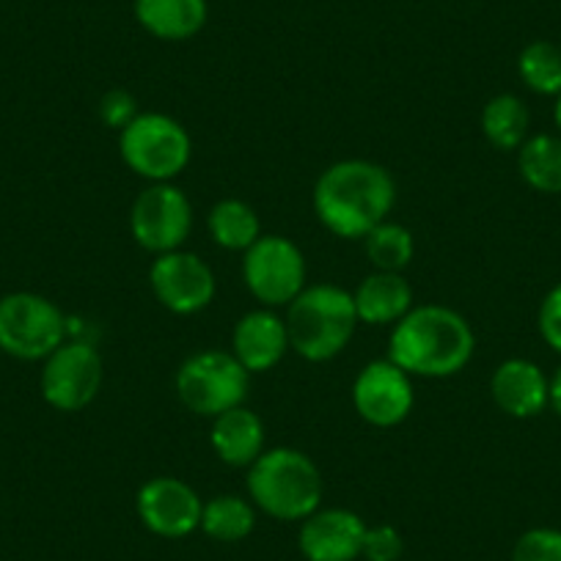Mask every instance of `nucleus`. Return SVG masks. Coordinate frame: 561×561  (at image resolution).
Returning a JSON list of instances; mask_svg holds the SVG:
<instances>
[{
	"instance_id": "obj_18",
	"label": "nucleus",
	"mask_w": 561,
	"mask_h": 561,
	"mask_svg": "<svg viewBox=\"0 0 561 561\" xmlns=\"http://www.w3.org/2000/svg\"><path fill=\"white\" fill-rule=\"evenodd\" d=\"M358 322L366 325H397L413 309V287L402 273H375L366 275L353 293Z\"/></svg>"
},
{
	"instance_id": "obj_2",
	"label": "nucleus",
	"mask_w": 561,
	"mask_h": 561,
	"mask_svg": "<svg viewBox=\"0 0 561 561\" xmlns=\"http://www.w3.org/2000/svg\"><path fill=\"white\" fill-rule=\"evenodd\" d=\"M477 336L460 311L444 304L413 306L393 325L388 358L410 377L444 380L471 364Z\"/></svg>"
},
{
	"instance_id": "obj_25",
	"label": "nucleus",
	"mask_w": 561,
	"mask_h": 561,
	"mask_svg": "<svg viewBox=\"0 0 561 561\" xmlns=\"http://www.w3.org/2000/svg\"><path fill=\"white\" fill-rule=\"evenodd\" d=\"M517 75L539 96L561 94V47L553 42H531L517 58Z\"/></svg>"
},
{
	"instance_id": "obj_24",
	"label": "nucleus",
	"mask_w": 561,
	"mask_h": 561,
	"mask_svg": "<svg viewBox=\"0 0 561 561\" xmlns=\"http://www.w3.org/2000/svg\"><path fill=\"white\" fill-rule=\"evenodd\" d=\"M364 251L369 262L375 264V270L404 273L415 253L413 231L402 224H393V220H382L364 237Z\"/></svg>"
},
{
	"instance_id": "obj_17",
	"label": "nucleus",
	"mask_w": 561,
	"mask_h": 561,
	"mask_svg": "<svg viewBox=\"0 0 561 561\" xmlns=\"http://www.w3.org/2000/svg\"><path fill=\"white\" fill-rule=\"evenodd\" d=\"M209 446L220 462L231 468H251L264 451V424L245 404L215 415Z\"/></svg>"
},
{
	"instance_id": "obj_5",
	"label": "nucleus",
	"mask_w": 561,
	"mask_h": 561,
	"mask_svg": "<svg viewBox=\"0 0 561 561\" xmlns=\"http://www.w3.org/2000/svg\"><path fill=\"white\" fill-rule=\"evenodd\" d=\"M124 165L147 182H174L193 158V138L169 113H138L118 133Z\"/></svg>"
},
{
	"instance_id": "obj_8",
	"label": "nucleus",
	"mask_w": 561,
	"mask_h": 561,
	"mask_svg": "<svg viewBox=\"0 0 561 561\" xmlns=\"http://www.w3.org/2000/svg\"><path fill=\"white\" fill-rule=\"evenodd\" d=\"M242 280L264 309L289 306L306 289V256L289 237L262 234L242 256Z\"/></svg>"
},
{
	"instance_id": "obj_4",
	"label": "nucleus",
	"mask_w": 561,
	"mask_h": 561,
	"mask_svg": "<svg viewBox=\"0 0 561 561\" xmlns=\"http://www.w3.org/2000/svg\"><path fill=\"white\" fill-rule=\"evenodd\" d=\"M289 347L311 364L344 353L358 328L353 293L336 284H311L287 306Z\"/></svg>"
},
{
	"instance_id": "obj_9",
	"label": "nucleus",
	"mask_w": 561,
	"mask_h": 561,
	"mask_svg": "<svg viewBox=\"0 0 561 561\" xmlns=\"http://www.w3.org/2000/svg\"><path fill=\"white\" fill-rule=\"evenodd\" d=\"M105 382V364L94 344L67 339L58 350H53L42 366L39 388L42 397L58 413H78L89 408L102 391Z\"/></svg>"
},
{
	"instance_id": "obj_15",
	"label": "nucleus",
	"mask_w": 561,
	"mask_h": 561,
	"mask_svg": "<svg viewBox=\"0 0 561 561\" xmlns=\"http://www.w3.org/2000/svg\"><path fill=\"white\" fill-rule=\"evenodd\" d=\"M289 350L293 347H289L287 322L275 314V309L264 306L242 314L231 333V353L251 375L275 369Z\"/></svg>"
},
{
	"instance_id": "obj_7",
	"label": "nucleus",
	"mask_w": 561,
	"mask_h": 561,
	"mask_svg": "<svg viewBox=\"0 0 561 561\" xmlns=\"http://www.w3.org/2000/svg\"><path fill=\"white\" fill-rule=\"evenodd\" d=\"M69 336L67 317L36 293L0 298V350L20 360H45Z\"/></svg>"
},
{
	"instance_id": "obj_3",
	"label": "nucleus",
	"mask_w": 561,
	"mask_h": 561,
	"mask_svg": "<svg viewBox=\"0 0 561 561\" xmlns=\"http://www.w3.org/2000/svg\"><path fill=\"white\" fill-rule=\"evenodd\" d=\"M248 495L253 506L275 520L304 523L325 499V479L306 451L293 446L264 449L248 468Z\"/></svg>"
},
{
	"instance_id": "obj_12",
	"label": "nucleus",
	"mask_w": 561,
	"mask_h": 561,
	"mask_svg": "<svg viewBox=\"0 0 561 561\" xmlns=\"http://www.w3.org/2000/svg\"><path fill=\"white\" fill-rule=\"evenodd\" d=\"M413 377L391 358L366 364L353 382V408L371 427H397L413 413Z\"/></svg>"
},
{
	"instance_id": "obj_29",
	"label": "nucleus",
	"mask_w": 561,
	"mask_h": 561,
	"mask_svg": "<svg viewBox=\"0 0 561 561\" xmlns=\"http://www.w3.org/2000/svg\"><path fill=\"white\" fill-rule=\"evenodd\" d=\"M135 116H138V102H135V96L129 94V91L111 89L100 100V118L107 127L118 129V133H122Z\"/></svg>"
},
{
	"instance_id": "obj_20",
	"label": "nucleus",
	"mask_w": 561,
	"mask_h": 561,
	"mask_svg": "<svg viewBox=\"0 0 561 561\" xmlns=\"http://www.w3.org/2000/svg\"><path fill=\"white\" fill-rule=\"evenodd\" d=\"M517 171L531 191L561 196V135H528L517 149Z\"/></svg>"
},
{
	"instance_id": "obj_6",
	"label": "nucleus",
	"mask_w": 561,
	"mask_h": 561,
	"mask_svg": "<svg viewBox=\"0 0 561 561\" xmlns=\"http://www.w3.org/2000/svg\"><path fill=\"white\" fill-rule=\"evenodd\" d=\"M176 393L191 413L215 419L226 410L245 404L251 371L224 350H202L176 369Z\"/></svg>"
},
{
	"instance_id": "obj_13",
	"label": "nucleus",
	"mask_w": 561,
	"mask_h": 561,
	"mask_svg": "<svg viewBox=\"0 0 561 561\" xmlns=\"http://www.w3.org/2000/svg\"><path fill=\"white\" fill-rule=\"evenodd\" d=\"M140 523L165 539H182L202 528L204 501L196 490L176 477H154L140 484L135 495Z\"/></svg>"
},
{
	"instance_id": "obj_19",
	"label": "nucleus",
	"mask_w": 561,
	"mask_h": 561,
	"mask_svg": "<svg viewBox=\"0 0 561 561\" xmlns=\"http://www.w3.org/2000/svg\"><path fill=\"white\" fill-rule=\"evenodd\" d=\"M207 0H135L140 28L163 42L193 39L207 23Z\"/></svg>"
},
{
	"instance_id": "obj_21",
	"label": "nucleus",
	"mask_w": 561,
	"mask_h": 561,
	"mask_svg": "<svg viewBox=\"0 0 561 561\" xmlns=\"http://www.w3.org/2000/svg\"><path fill=\"white\" fill-rule=\"evenodd\" d=\"M207 229L215 245H220L224 251L245 253L262 237V220H259L256 209L242 198H220L209 209Z\"/></svg>"
},
{
	"instance_id": "obj_16",
	"label": "nucleus",
	"mask_w": 561,
	"mask_h": 561,
	"mask_svg": "<svg viewBox=\"0 0 561 561\" xmlns=\"http://www.w3.org/2000/svg\"><path fill=\"white\" fill-rule=\"evenodd\" d=\"M490 397L512 419H534L550 408V377L528 358H506L490 377Z\"/></svg>"
},
{
	"instance_id": "obj_26",
	"label": "nucleus",
	"mask_w": 561,
	"mask_h": 561,
	"mask_svg": "<svg viewBox=\"0 0 561 561\" xmlns=\"http://www.w3.org/2000/svg\"><path fill=\"white\" fill-rule=\"evenodd\" d=\"M512 561H561L559 528H528L512 548Z\"/></svg>"
},
{
	"instance_id": "obj_27",
	"label": "nucleus",
	"mask_w": 561,
	"mask_h": 561,
	"mask_svg": "<svg viewBox=\"0 0 561 561\" xmlns=\"http://www.w3.org/2000/svg\"><path fill=\"white\" fill-rule=\"evenodd\" d=\"M404 539L393 526L382 523V526H369L364 537V556L366 561H402Z\"/></svg>"
},
{
	"instance_id": "obj_30",
	"label": "nucleus",
	"mask_w": 561,
	"mask_h": 561,
	"mask_svg": "<svg viewBox=\"0 0 561 561\" xmlns=\"http://www.w3.org/2000/svg\"><path fill=\"white\" fill-rule=\"evenodd\" d=\"M550 408L561 415V366L556 369V375L550 377Z\"/></svg>"
},
{
	"instance_id": "obj_11",
	"label": "nucleus",
	"mask_w": 561,
	"mask_h": 561,
	"mask_svg": "<svg viewBox=\"0 0 561 561\" xmlns=\"http://www.w3.org/2000/svg\"><path fill=\"white\" fill-rule=\"evenodd\" d=\"M149 287L163 309L171 314L191 317L207 309L218 293L213 267L198 253L169 251L154 256L149 267Z\"/></svg>"
},
{
	"instance_id": "obj_22",
	"label": "nucleus",
	"mask_w": 561,
	"mask_h": 561,
	"mask_svg": "<svg viewBox=\"0 0 561 561\" xmlns=\"http://www.w3.org/2000/svg\"><path fill=\"white\" fill-rule=\"evenodd\" d=\"M531 116L520 96L495 94L482 107V133L484 138L501 152H517L526 144Z\"/></svg>"
},
{
	"instance_id": "obj_23",
	"label": "nucleus",
	"mask_w": 561,
	"mask_h": 561,
	"mask_svg": "<svg viewBox=\"0 0 561 561\" xmlns=\"http://www.w3.org/2000/svg\"><path fill=\"white\" fill-rule=\"evenodd\" d=\"M256 528V506L240 495H215L204 501L202 531L218 542H242Z\"/></svg>"
},
{
	"instance_id": "obj_28",
	"label": "nucleus",
	"mask_w": 561,
	"mask_h": 561,
	"mask_svg": "<svg viewBox=\"0 0 561 561\" xmlns=\"http://www.w3.org/2000/svg\"><path fill=\"white\" fill-rule=\"evenodd\" d=\"M537 328L539 336L545 339L553 353L561 355V284H556L548 295L539 304V314H537Z\"/></svg>"
},
{
	"instance_id": "obj_1",
	"label": "nucleus",
	"mask_w": 561,
	"mask_h": 561,
	"mask_svg": "<svg viewBox=\"0 0 561 561\" xmlns=\"http://www.w3.org/2000/svg\"><path fill=\"white\" fill-rule=\"evenodd\" d=\"M311 202L317 220L331 234L364 240L391 215L397 204V182L380 163L358 158L339 160L320 174Z\"/></svg>"
},
{
	"instance_id": "obj_10",
	"label": "nucleus",
	"mask_w": 561,
	"mask_h": 561,
	"mask_svg": "<svg viewBox=\"0 0 561 561\" xmlns=\"http://www.w3.org/2000/svg\"><path fill=\"white\" fill-rule=\"evenodd\" d=\"M193 231V204L174 182H154L129 209V234L144 251H180Z\"/></svg>"
},
{
	"instance_id": "obj_31",
	"label": "nucleus",
	"mask_w": 561,
	"mask_h": 561,
	"mask_svg": "<svg viewBox=\"0 0 561 561\" xmlns=\"http://www.w3.org/2000/svg\"><path fill=\"white\" fill-rule=\"evenodd\" d=\"M553 122H556V129H559V135H561V94L556 96V105H553Z\"/></svg>"
},
{
	"instance_id": "obj_14",
	"label": "nucleus",
	"mask_w": 561,
	"mask_h": 561,
	"mask_svg": "<svg viewBox=\"0 0 561 561\" xmlns=\"http://www.w3.org/2000/svg\"><path fill=\"white\" fill-rule=\"evenodd\" d=\"M364 517L342 506H325L300 523L298 545L306 561H355L360 559L366 537Z\"/></svg>"
}]
</instances>
